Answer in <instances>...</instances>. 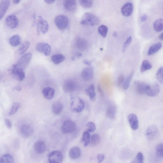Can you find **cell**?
Instances as JSON below:
<instances>
[{
    "mask_svg": "<svg viewBox=\"0 0 163 163\" xmlns=\"http://www.w3.org/2000/svg\"><path fill=\"white\" fill-rule=\"evenodd\" d=\"M80 5L85 8H89L92 7L93 0H79Z\"/></svg>",
    "mask_w": 163,
    "mask_h": 163,
    "instance_id": "cell-39",
    "label": "cell"
},
{
    "mask_svg": "<svg viewBox=\"0 0 163 163\" xmlns=\"http://www.w3.org/2000/svg\"><path fill=\"white\" fill-rule=\"evenodd\" d=\"M35 151L37 154H41L44 153L46 149V145L45 143L42 141H37L34 145Z\"/></svg>",
    "mask_w": 163,
    "mask_h": 163,
    "instance_id": "cell-17",
    "label": "cell"
},
{
    "mask_svg": "<svg viewBox=\"0 0 163 163\" xmlns=\"http://www.w3.org/2000/svg\"><path fill=\"white\" fill-rule=\"evenodd\" d=\"M136 160L138 162L143 163L144 161V156L143 154L141 152H139L137 154Z\"/></svg>",
    "mask_w": 163,
    "mask_h": 163,
    "instance_id": "cell-45",
    "label": "cell"
},
{
    "mask_svg": "<svg viewBox=\"0 0 163 163\" xmlns=\"http://www.w3.org/2000/svg\"><path fill=\"white\" fill-rule=\"evenodd\" d=\"M32 57V54L30 52L23 55L18 60L15 65L18 67L24 70L29 65Z\"/></svg>",
    "mask_w": 163,
    "mask_h": 163,
    "instance_id": "cell-3",
    "label": "cell"
},
{
    "mask_svg": "<svg viewBox=\"0 0 163 163\" xmlns=\"http://www.w3.org/2000/svg\"><path fill=\"white\" fill-rule=\"evenodd\" d=\"M134 72L132 71L129 75L126 80H125L123 84V88L125 90H127L130 84L132 79L133 77Z\"/></svg>",
    "mask_w": 163,
    "mask_h": 163,
    "instance_id": "cell-38",
    "label": "cell"
},
{
    "mask_svg": "<svg viewBox=\"0 0 163 163\" xmlns=\"http://www.w3.org/2000/svg\"><path fill=\"white\" fill-rule=\"evenodd\" d=\"M55 23L57 27L60 30H64L68 27L69 19L66 16L59 15L55 18Z\"/></svg>",
    "mask_w": 163,
    "mask_h": 163,
    "instance_id": "cell-4",
    "label": "cell"
},
{
    "mask_svg": "<svg viewBox=\"0 0 163 163\" xmlns=\"http://www.w3.org/2000/svg\"><path fill=\"white\" fill-rule=\"evenodd\" d=\"M76 84L74 81L71 80L66 81L63 85V89L64 91L68 93L73 92L76 89Z\"/></svg>",
    "mask_w": 163,
    "mask_h": 163,
    "instance_id": "cell-14",
    "label": "cell"
},
{
    "mask_svg": "<svg viewBox=\"0 0 163 163\" xmlns=\"http://www.w3.org/2000/svg\"><path fill=\"white\" fill-rule=\"evenodd\" d=\"M64 6L65 9L69 11H73L77 8L76 0H65Z\"/></svg>",
    "mask_w": 163,
    "mask_h": 163,
    "instance_id": "cell-22",
    "label": "cell"
},
{
    "mask_svg": "<svg viewBox=\"0 0 163 163\" xmlns=\"http://www.w3.org/2000/svg\"><path fill=\"white\" fill-rule=\"evenodd\" d=\"M10 5V0H1L0 4V19L3 18Z\"/></svg>",
    "mask_w": 163,
    "mask_h": 163,
    "instance_id": "cell-20",
    "label": "cell"
},
{
    "mask_svg": "<svg viewBox=\"0 0 163 163\" xmlns=\"http://www.w3.org/2000/svg\"><path fill=\"white\" fill-rule=\"evenodd\" d=\"M21 37L19 35L12 36L9 40L10 44L12 47H16L20 45L21 43Z\"/></svg>",
    "mask_w": 163,
    "mask_h": 163,
    "instance_id": "cell-25",
    "label": "cell"
},
{
    "mask_svg": "<svg viewBox=\"0 0 163 163\" xmlns=\"http://www.w3.org/2000/svg\"><path fill=\"white\" fill-rule=\"evenodd\" d=\"M156 78L160 83L163 84V66L158 70L156 74Z\"/></svg>",
    "mask_w": 163,
    "mask_h": 163,
    "instance_id": "cell-42",
    "label": "cell"
},
{
    "mask_svg": "<svg viewBox=\"0 0 163 163\" xmlns=\"http://www.w3.org/2000/svg\"><path fill=\"white\" fill-rule=\"evenodd\" d=\"M105 156L103 154H99L97 156V160L98 163L102 162L104 160Z\"/></svg>",
    "mask_w": 163,
    "mask_h": 163,
    "instance_id": "cell-47",
    "label": "cell"
},
{
    "mask_svg": "<svg viewBox=\"0 0 163 163\" xmlns=\"http://www.w3.org/2000/svg\"><path fill=\"white\" fill-rule=\"evenodd\" d=\"M156 154L157 156L160 158H163V143H160L156 147Z\"/></svg>",
    "mask_w": 163,
    "mask_h": 163,
    "instance_id": "cell-41",
    "label": "cell"
},
{
    "mask_svg": "<svg viewBox=\"0 0 163 163\" xmlns=\"http://www.w3.org/2000/svg\"><path fill=\"white\" fill-rule=\"evenodd\" d=\"M90 133L86 131L83 134L81 140L85 147L88 146L90 143L91 136Z\"/></svg>",
    "mask_w": 163,
    "mask_h": 163,
    "instance_id": "cell-29",
    "label": "cell"
},
{
    "mask_svg": "<svg viewBox=\"0 0 163 163\" xmlns=\"http://www.w3.org/2000/svg\"><path fill=\"white\" fill-rule=\"evenodd\" d=\"M86 94L88 95L91 100L95 99L96 96L95 87L93 85H91L85 90Z\"/></svg>",
    "mask_w": 163,
    "mask_h": 163,
    "instance_id": "cell-34",
    "label": "cell"
},
{
    "mask_svg": "<svg viewBox=\"0 0 163 163\" xmlns=\"http://www.w3.org/2000/svg\"><path fill=\"white\" fill-rule=\"evenodd\" d=\"M100 141V137L98 134H94L91 136L90 143L93 146L98 145Z\"/></svg>",
    "mask_w": 163,
    "mask_h": 163,
    "instance_id": "cell-37",
    "label": "cell"
},
{
    "mask_svg": "<svg viewBox=\"0 0 163 163\" xmlns=\"http://www.w3.org/2000/svg\"><path fill=\"white\" fill-rule=\"evenodd\" d=\"M117 34L116 32H115L114 33L113 35L114 37H116L117 36Z\"/></svg>",
    "mask_w": 163,
    "mask_h": 163,
    "instance_id": "cell-56",
    "label": "cell"
},
{
    "mask_svg": "<svg viewBox=\"0 0 163 163\" xmlns=\"http://www.w3.org/2000/svg\"><path fill=\"white\" fill-rule=\"evenodd\" d=\"M136 89L138 94L143 95L147 93L150 85L144 82L136 81L134 82Z\"/></svg>",
    "mask_w": 163,
    "mask_h": 163,
    "instance_id": "cell-11",
    "label": "cell"
},
{
    "mask_svg": "<svg viewBox=\"0 0 163 163\" xmlns=\"http://www.w3.org/2000/svg\"><path fill=\"white\" fill-rule=\"evenodd\" d=\"M11 73L13 77L20 81H23L25 77L24 70L17 67L15 65L12 66Z\"/></svg>",
    "mask_w": 163,
    "mask_h": 163,
    "instance_id": "cell-6",
    "label": "cell"
},
{
    "mask_svg": "<svg viewBox=\"0 0 163 163\" xmlns=\"http://www.w3.org/2000/svg\"><path fill=\"white\" fill-rule=\"evenodd\" d=\"M4 122L7 127L9 129H11L12 128V124L9 120L5 119L4 120Z\"/></svg>",
    "mask_w": 163,
    "mask_h": 163,
    "instance_id": "cell-48",
    "label": "cell"
},
{
    "mask_svg": "<svg viewBox=\"0 0 163 163\" xmlns=\"http://www.w3.org/2000/svg\"><path fill=\"white\" fill-rule=\"evenodd\" d=\"M30 43L29 42L27 41L24 42L19 47L18 52L20 55H22L29 48Z\"/></svg>",
    "mask_w": 163,
    "mask_h": 163,
    "instance_id": "cell-35",
    "label": "cell"
},
{
    "mask_svg": "<svg viewBox=\"0 0 163 163\" xmlns=\"http://www.w3.org/2000/svg\"><path fill=\"white\" fill-rule=\"evenodd\" d=\"M81 154L80 149L77 147H72L70 149L69 152L70 157L73 160L79 159L81 156Z\"/></svg>",
    "mask_w": 163,
    "mask_h": 163,
    "instance_id": "cell-21",
    "label": "cell"
},
{
    "mask_svg": "<svg viewBox=\"0 0 163 163\" xmlns=\"http://www.w3.org/2000/svg\"><path fill=\"white\" fill-rule=\"evenodd\" d=\"M14 162V157L9 154L3 155L0 159L1 163H12Z\"/></svg>",
    "mask_w": 163,
    "mask_h": 163,
    "instance_id": "cell-32",
    "label": "cell"
},
{
    "mask_svg": "<svg viewBox=\"0 0 163 163\" xmlns=\"http://www.w3.org/2000/svg\"><path fill=\"white\" fill-rule=\"evenodd\" d=\"M48 160L51 163H61L63 160V155L59 150H54L48 155Z\"/></svg>",
    "mask_w": 163,
    "mask_h": 163,
    "instance_id": "cell-8",
    "label": "cell"
},
{
    "mask_svg": "<svg viewBox=\"0 0 163 163\" xmlns=\"http://www.w3.org/2000/svg\"><path fill=\"white\" fill-rule=\"evenodd\" d=\"M21 135L25 138H29L34 133V129L31 125L24 124L21 127L20 129Z\"/></svg>",
    "mask_w": 163,
    "mask_h": 163,
    "instance_id": "cell-13",
    "label": "cell"
},
{
    "mask_svg": "<svg viewBox=\"0 0 163 163\" xmlns=\"http://www.w3.org/2000/svg\"><path fill=\"white\" fill-rule=\"evenodd\" d=\"M56 0H44L45 2L48 4H51L53 3Z\"/></svg>",
    "mask_w": 163,
    "mask_h": 163,
    "instance_id": "cell-51",
    "label": "cell"
},
{
    "mask_svg": "<svg viewBox=\"0 0 163 163\" xmlns=\"http://www.w3.org/2000/svg\"><path fill=\"white\" fill-rule=\"evenodd\" d=\"M20 1V0H13V3L15 4H19Z\"/></svg>",
    "mask_w": 163,
    "mask_h": 163,
    "instance_id": "cell-53",
    "label": "cell"
},
{
    "mask_svg": "<svg viewBox=\"0 0 163 163\" xmlns=\"http://www.w3.org/2000/svg\"><path fill=\"white\" fill-rule=\"evenodd\" d=\"M162 44L161 43H158L152 45L148 49V55L151 56L154 54L161 49L162 47Z\"/></svg>",
    "mask_w": 163,
    "mask_h": 163,
    "instance_id": "cell-27",
    "label": "cell"
},
{
    "mask_svg": "<svg viewBox=\"0 0 163 163\" xmlns=\"http://www.w3.org/2000/svg\"><path fill=\"white\" fill-rule=\"evenodd\" d=\"M77 48L81 51H85L88 48V43L87 41L82 38H78L76 42Z\"/></svg>",
    "mask_w": 163,
    "mask_h": 163,
    "instance_id": "cell-24",
    "label": "cell"
},
{
    "mask_svg": "<svg viewBox=\"0 0 163 163\" xmlns=\"http://www.w3.org/2000/svg\"><path fill=\"white\" fill-rule=\"evenodd\" d=\"M21 105L18 102L14 103L12 105L9 112V115L11 116L15 115L21 108Z\"/></svg>",
    "mask_w": 163,
    "mask_h": 163,
    "instance_id": "cell-36",
    "label": "cell"
},
{
    "mask_svg": "<svg viewBox=\"0 0 163 163\" xmlns=\"http://www.w3.org/2000/svg\"><path fill=\"white\" fill-rule=\"evenodd\" d=\"M134 10V6L131 3H127L124 4L121 8V12L122 15L126 17L130 16L132 14Z\"/></svg>",
    "mask_w": 163,
    "mask_h": 163,
    "instance_id": "cell-16",
    "label": "cell"
},
{
    "mask_svg": "<svg viewBox=\"0 0 163 163\" xmlns=\"http://www.w3.org/2000/svg\"><path fill=\"white\" fill-rule=\"evenodd\" d=\"M160 92V87L159 84L155 83L152 85H150V87L146 94L150 97H155L157 96Z\"/></svg>",
    "mask_w": 163,
    "mask_h": 163,
    "instance_id": "cell-15",
    "label": "cell"
},
{
    "mask_svg": "<svg viewBox=\"0 0 163 163\" xmlns=\"http://www.w3.org/2000/svg\"><path fill=\"white\" fill-rule=\"evenodd\" d=\"M76 129V125L72 121L67 120L62 124L61 127V131L65 134L74 132Z\"/></svg>",
    "mask_w": 163,
    "mask_h": 163,
    "instance_id": "cell-7",
    "label": "cell"
},
{
    "mask_svg": "<svg viewBox=\"0 0 163 163\" xmlns=\"http://www.w3.org/2000/svg\"><path fill=\"white\" fill-rule=\"evenodd\" d=\"M84 63L85 64L88 65H89L90 64V62L89 61H84Z\"/></svg>",
    "mask_w": 163,
    "mask_h": 163,
    "instance_id": "cell-55",
    "label": "cell"
},
{
    "mask_svg": "<svg viewBox=\"0 0 163 163\" xmlns=\"http://www.w3.org/2000/svg\"><path fill=\"white\" fill-rule=\"evenodd\" d=\"M36 51L43 54L46 56H49L51 53V46L47 43L40 42L38 43L36 46Z\"/></svg>",
    "mask_w": 163,
    "mask_h": 163,
    "instance_id": "cell-10",
    "label": "cell"
},
{
    "mask_svg": "<svg viewBox=\"0 0 163 163\" xmlns=\"http://www.w3.org/2000/svg\"><path fill=\"white\" fill-rule=\"evenodd\" d=\"M140 19L142 22H145L147 19V16L146 15H144L141 17Z\"/></svg>",
    "mask_w": 163,
    "mask_h": 163,
    "instance_id": "cell-50",
    "label": "cell"
},
{
    "mask_svg": "<svg viewBox=\"0 0 163 163\" xmlns=\"http://www.w3.org/2000/svg\"><path fill=\"white\" fill-rule=\"evenodd\" d=\"M98 31L99 34L103 37H106L108 32V28L105 25H102L98 27Z\"/></svg>",
    "mask_w": 163,
    "mask_h": 163,
    "instance_id": "cell-40",
    "label": "cell"
},
{
    "mask_svg": "<svg viewBox=\"0 0 163 163\" xmlns=\"http://www.w3.org/2000/svg\"><path fill=\"white\" fill-rule=\"evenodd\" d=\"M7 26L11 29H15L18 26L19 21L17 17L14 15H10L7 17L6 20Z\"/></svg>",
    "mask_w": 163,
    "mask_h": 163,
    "instance_id": "cell-12",
    "label": "cell"
},
{
    "mask_svg": "<svg viewBox=\"0 0 163 163\" xmlns=\"http://www.w3.org/2000/svg\"><path fill=\"white\" fill-rule=\"evenodd\" d=\"M52 110L53 113L56 115H60L63 110V106L59 102H54L52 106Z\"/></svg>",
    "mask_w": 163,
    "mask_h": 163,
    "instance_id": "cell-26",
    "label": "cell"
},
{
    "mask_svg": "<svg viewBox=\"0 0 163 163\" xmlns=\"http://www.w3.org/2000/svg\"><path fill=\"white\" fill-rule=\"evenodd\" d=\"M65 59V56L61 54L54 55L52 57L53 62L56 65H58L61 63Z\"/></svg>",
    "mask_w": 163,
    "mask_h": 163,
    "instance_id": "cell-31",
    "label": "cell"
},
{
    "mask_svg": "<svg viewBox=\"0 0 163 163\" xmlns=\"http://www.w3.org/2000/svg\"><path fill=\"white\" fill-rule=\"evenodd\" d=\"M14 89L17 91H20L22 90V87L20 86H16L14 88Z\"/></svg>",
    "mask_w": 163,
    "mask_h": 163,
    "instance_id": "cell-52",
    "label": "cell"
},
{
    "mask_svg": "<svg viewBox=\"0 0 163 163\" xmlns=\"http://www.w3.org/2000/svg\"><path fill=\"white\" fill-rule=\"evenodd\" d=\"M100 21L98 18L90 12H86L82 17L80 23L84 25L96 26L97 25Z\"/></svg>",
    "mask_w": 163,
    "mask_h": 163,
    "instance_id": "cell-1",
    "label": "cell"
},
{
    "mask_svg": "<svg viewBox=\"0 0 163 163\" xmlns=\"http://www.w3.org/2000/svg\"><path fill=\"white\" fill-rule=\"evenodd\" d=\"M87 131L89 133L94 132L96 130V126L95 124L92 122H89L86 124Z\"/></svg>",
    "mask_w": 163,
    "mask_h": 163,
    "instance_id": "cell-43",
    "label": "cell"
},
{
    "mask_svg": "<svg viewBox=\"0 0 163 163\" xmlns=\"http://www.w3.org/2000/svg\"><path fill=\"white\" fill-rule=\"evenodd\" d=\"M117 111L116 107L115 106H109L106 111V116L109 119H114L115 118Z\"/></svg>",
    "mask_w": 163,
    "mask_h": 163,
    "instance_id": "cell-28",
    "label": "cell"
},
{
    "mask_svg": "<svg viewBox=\"0 0 163 163\" xmlns=\"http://www.w3.org/2000/svg\"><path fill=\"white\" fill-rule=\"evenodd\" d=\"M159 38L161 40L163 41V33L159 35Z\"/></svg>",
    "mask_w": 163,
    "mask_h": 163,
    "instance_id": "cell-54",
    "label": "cell"
},
{
    "mask_svg": "<svg viewBox=\"0 0 163 163\" xmlns=\"http://www.w3.org/2000/svg\"><path fill=\"white\" fill-rule=\"evenodd\" d=\"M125 81V77L122 75H120L119 76L117 82V84L118 86H120L124 84Z\"/></svg>",
    "mask_w": 163,
    "mask_h": 163,
    "instance_id": "cell-46",
    "label": "cell"
},
{
    "mask_svg": "<svg viewBox=\"0 0 163 163\" xmlns=\"http://www.w3.org/2000/svg\"><path fill=\"white\" fill-rule=\"evenodd\" d=\"M159 130L155 125H150L147 129L145 132V136L147 139L152 141L155 140L158 136Z\"/></svg>",
    "mask_w": 163,
    "mask_h": 163,
    "instance_id": "cell-5",
    "label": "cell"
},
{
    "mask_svg": "<svg viewBox=\"0 0 163 163\" xmlns=\"http://www.w3.org/2000/svg\"><path fill=\"white\" fill-rule=\"evenodd\" d=\"M154 29L155 31L160 32L163 30V19L159 18L156 20L153 24Z\"/></svg>",
    "mask_w": 163,
    "mask_h": 163,
    "instance_id": "cell-30",
    "label": "cell"
},
{
    "mask_svg": "<svg viewBox=\"0 0 163 163\" xmlns=\"http://www.w3.org/2000/svg\"><path fill=\"white\" fill-rule=\"evenodd\" d=\"M93 76V69L90 67L85 68L82 71L81 73V77L82 79L85 81L91 80Z\"/></svg>",
    "mask_w": 163,
    "mask_h": 163,
    "instance_id": "cell-19",
    "label": "cell"
},
{
    "mask_svg": "<svg viewBox=\"0 0 163 163\" xmlns=\"http://www.w3.org/2000/svg\"><path fill=\"white\" fill-rule=\"evenodd\" d=\"M132 37L131 36L129 37L124 44L123 48V52H125L126 51L128 47L132 43Z\"/></svg>",
    "mask_w": 163,
    "mask_h": 163,
    "instance_id": "cell-44",
    "label": "cell"
},
{
    "mask_svg": "<svg viewBox=\"0 0 163 163\" xmlns=\"http://www.w3.org/2000/svg\"><path fill=\"white\" fill-rule=\"evenodd\" d=\"M128 120L130 127L132 129L135 130L138 128L139 120L136 115L134 114H130L128 116Z\"/></svg>",
    "mask_w": 163,
    "mask_h": 163,
    "instance_id": "cell-18",
    "label": "cell"
},
{
    "mask_svg": "<svg viewBox=\"0 0 163 163\" xmlns=\"http://www.w3.org/2000/svg\"><path fill=\"white\" fill-rule=\"evenodd\" d=\"M97 90L98 92L100 94L101 96L102 97H104V94L103 91V90L101 86L99 84L97 86Z\"/></svg>",
    "mask_w": 163,
    "mask_h": 163,
    "instance_id": "cell-49",
    "label": "cell"
},
{
    "mask_svg": "<svg viewBox=\"0 0 163 163\" xmlns=\"http://www.w3.org/2000/svg\"><path fill=\"white\" fill-rule=\"evenodd\" d=\"M37 23V34H40L41 33L43 34L46 33L49 30V25L48 22L40 16Z\"/></svg>",
    "mask_w": 163,
    "mask_h": 163,
    "instance_id": "cell-9",
    "label": "cell"
},
{
    "mask_svg": "<svg viewBox=\"0 0 163 163\" xmlns=\"http://www.w3.org/2000/svg\"><path fill=\"white\" fill-rule=\"evenodd\" d=\"M43 94L44 97L48 100H51L54 97L55 94V90L50 87L44 88L43 90Z\"/></svg>",
    "mask_w": 163,
    "mask_h": 163,
    "instance_id": "cell-23",
    "label": "cell"
},
{
    "mask_svg": "<svg viewBox=\"0 0 163 163\" xmlns=\"http://www.w3.org/2000/svg\"><path fill=\"white\" fill-rule=\"evenodd\" d=\"M152 68V65L150 62L147 60H144L142 62L140 70L142 73H143Z\"/></svg>",
    "mask_w": 163,
    "mask_h": 163,
    "instance_id": "cell-33",
    "label": "cell"
},
{
    "mask_svg": "<svg viewBox=\"0 0 163 163\" xmlns=\"http://www.w3.org/2000/svg\"><path fill=\"white\" fill-rule=\"evenodd\" d=\"M70 106L71 109L73 112L79 113L84 109L85 104L83 100L80 97H73L71 98Z\"/></svg>",
    "mask_w": 163,
    "mask_h": 163,
    "instance_id": "cell-2",
    "label": "cell"
}]
</instances>
